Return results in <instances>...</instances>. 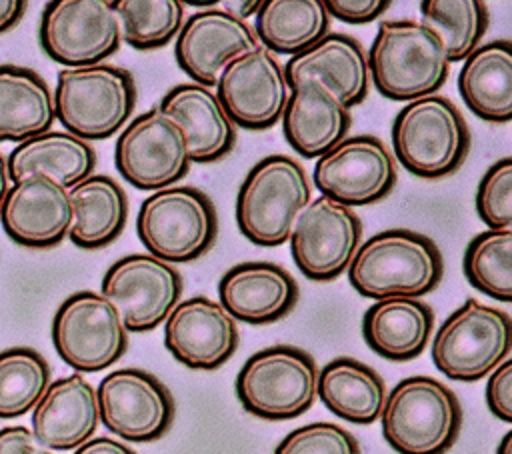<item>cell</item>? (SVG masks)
Segmentation results:
<instances>
[{"label":"cell","instance_id":"obj_31","mask_svg":"<svg viewBox=\"0 0 512 454\" xmlns=\"http://www.w3.org/2000/svg\"><path fill=\"white\" fill-rule=\"evenodd\" d=\"M54 96L32 68L0 64V140L24 142L54 124Z\"/></svg>","mask_w":512,"mask_h":454},{"label":"cell","instance_id":"obj_11","mask_svg":"<svg viewBox=\"0 0 512 454\" xmlns=\"http://www.w3.org/2000/svg\"><path fill=\"white\" fill-rule=\"evenodd\" d=\"M190 162L182 126L158 106L132 118L116 138V170L138 190L174 186L188 174Z\"/></svg>","mask_w":512,"mask_h":454},{"label":"cell","instance_id":"obj_45","mask_svg":"<svg viewBox=\"0 0 512 454\" xmlns=\"http://www.w3.org/2000/svg\"><path fill=\"white\" fill-rule=\"evenodd\" d=\"M10 188V176H8V160L6 156L0 152V208H2V202L6 198V192Z\"/></svg>","mask_w":512,"mask_h":454},{"label":"cell","instance_id":"obj_32","mask_svg":"<svg viewBox=\"0 0 512 454\" xmlns=\"http://www.w3.org/2000/svg\"><path fill=\"white\" fill-rule=\"evenodd\" d=\"M328 28L324 0H266L256 12L254 34L268 52L296 56L322 40Z\"/></svg>","mask_w":512,"mask_h":454},{"label":"cell","instance_id":"obj_8","mask_svg":"<svg viewBox=\"0 0 512 454\" xmlns=\"http://www.w3.org/2000/svg\"><path fill=\"white\" fill-rule=\"evenodd\" d=\"M314 358L296 346L276 344L254 352L236 376V396L246 412L264 420H290L314 404Z\"/></svg>","mask_w":512,"mask_h":454},{"label":"cell","instance_id":"obj_21","mask_svg":"<svg viewBox=\"0 0 512 454\" xmlns=\"http://www.w3.org/2000/svg\"><path fill=\"white\" fill-rule=\"evenodd\" d=\"M298 284L292 274L274 262H240L224 272L218 296L224 310L246 324H272L284 318L298 302Z\"/></svg>","mask_w":512,"mask_h":454},{"label":"cell","instance_id":"obj_2","mask_svg":"<svg viewBox=\"0 0 512 454\" xmlns=\"http://www.w3.org/2000/svg\"><path fill=\"white\" fill-rule=\"evenodd\" d=\"M366 56L376 90L396 102L436 94L450 74L440 34L418 20L380 22Z\"/></svg>","mask_w":512,"mask_h":454},{"label":"cell","instance_id":"obj_5","mask_svg":"<svg viewBox=\"0 0 512 454\" xmlns=\"http://www.w3.org/2000/svg\"><path fill=\"white\" fill-rule=\"evenodd\" d=\"M390 132L394 158L414 176L428 180L458 170L470 150V130L462 112L440 94L402 106Z\"/></svg>","mask_w":512,"mask_h":454},{"label":"cell","instance_id":"obj_20","mask_svg":"<svg viewBox=\"0 0 512 454\" xmlns=\"http://www.w3.org/2000/svg\"><path fill=\"white\" fill-rule=\"evenodd\" d=\"M72 218L68 188L42 174L12 182L0 208V224L8 238L38 250L60 244L70 232Z\"/></svg>","mask_w":512,"mask_h":454},{"label":"cell","instance_id":"obj_17","mask_svg":"<svg viewBox=\"0 0 512 454\" xmlns=\"http://www.w3.org/2000/svg\"><path fill=\"white\" fill-rule=\"evenodd\" d=\"M216 96L234 126L266 130L282 120L290 86L284 66L260 44L222 70Z\"/></svg>","mask_w":512,"mask_h":454},{"label":"cell","instance_id":"obj_7","mask_svg":"<svg viewBox=\"0 0 512 454\" xmlns=\"http://www.w3.org/2000/svg\"><path fill=\"white\" fill-rule=\"evenodd\" d=\"M136 232L148 254L168 264H184L212 248L218 216L200 188L174 184L142 200Z\"/></svg>","mask_w":512,"mask_h":454},{"label":"cell","instance_id":"obj_34","mask_svg":"<svg viewBox=\"0 0 512 454\" xmlns=\"http://www.w3.org/2000/svg\"><path fill=\"white\" fill-rule=\"evenodd\" d=\"M462 270L478 292L512 302V230L488 228L476 234L464 250Z\"/></svg>","mask_w":512,"mask_h":454},{"label":"cell","instance_id":"obj_13","mask_svg":"<svg viewBox=\"0 0 512 454\" xmlns=\"http://www.w3.org/2000/svg\"><path fill=\"white\" fill-rule=\"evenodd\" d=\"M102 294L116 306L126 330L148 332L166 322L182 296V274L152 254L118 258L102 276Z\"/></svg>","mask_w":512,"mask_h":454},{"label":"cell","instance_id":"obj_33","mask_svg":"<svg viewBox=\"0 0 512 454\" xmlns=\"http://www.w3.org/2000/svg\"><path fill=\"white\" fill-rule=\"evenodd\" d=\"M50 386L46 358L28 346L0 352V418L22 416L40 402Z\"/></svg>","mask_w":512,"mask_h":454},{"label":"cell","instance_id":"obj_10","mask_svg":"<svg viewBox=\"0 0 512 454\" xmlns=\"http://www.w3.org/2000/svg\"><path fill=\"white\" fill-rule=\"evenodd\" d=\"M58 356L76 372H100L128 350V330L116 306L94 290L64 298L52 320Z\"/></svg>","mask_w":512,"mask_h":454},{"label":"cell","instance_id":"obj_29","mask_svg":"<svg viewBox=\"0 0 512 454\" xmlns=\"http://www.w3.org/2000/svg\"><path fill=\"white\" fill-rule=\"evenodd\" d=\"M74 218L68 232L72 244L82 250H98L112 244L128 220V196L106 174H92L68 188Z\"/></svg>","mask_w":512,"mask_h":454},{"label":"cell","instance_id":"obj_3","mask_svg":"<svg viewBox=\"0 0 512 454\" xmlns=\"http://www.w3.org/2000/svg\"><path fill=\"white\" fill-rule=\"evenodd\" d=\"M384 440L398 454H446L462 428V406L452 388L432 376H408L386 396Z\"/></svg>","mask_w":512,"mask_h":454},{"label":"cell","instance_id":"obj_36","mask_svg":"<svg viewBox=\"0 0 512 454\" xmlns=\"http://www.w3.org/2000/svg\"><path fill=\"white\" fill-rule=\"evenodd\" d=\"M122 40L138 50L172 42L184 24V4L178 0H116Z\"/></svg>","mask_w":512,"mask_h":454},{"label":"cell","instance_id":"obj_19","mask_svg":"<svg viewBox=\"0 0 512 454\" xmlns=\"http://www.w3.org/2000/svg\"><path fill=\"white\" fill-rule=\"evenodd\" d=\"M236 320L208 296H192L176 304L164 322V344L188 368L216 370L238 348Z\"/></svg>","mask_w":512,"mask_h":454},{"label":"cell","instance_id":"obj_46","mask_svg":"<svg viewBox=\"0 0 512 454\" xmlns=\"http://www.w3.org/2000/svg\"><path fill=\"white\" fill-rule=\"evenodd\" d=\"M496 454H512V430H508V432L502 436V440L498 442Z\"/></svg>","mask_w":512,"mask_h":454},{"label":"cell","instance_id":"obj_42","mask_svg":"<svg viewBox=\"0 0 512 454\" xmlns=\"http://www.w3.org/2000/svg\"><path fill=\"white\" fill-rule=\"evenodd\" d=\"M74 454H136L128 444L110 436H92L88 442L78 446Z\"/></svg>","mask_w":512,"mask_h":454},{"label":"cell","instance_id":"obj_38","mask_svg":"<svg viewBox=\"0 0 512 454\" xmlns=\"http://www.w3.org/2000/svg\"><path fill=\"white\" fill-rule=\"evenodd\" d=\"M274 454H360V444L338 424L312 422L288 432Z\"/></svg>","mask_w":512,"mask_h":454},{"label":"cell","instance_id":"obj_30","mask_svg":"<svg viewBox=\"0 0 512 454\" xmlns=\"http://www.w3.org/2000/svg\"><path fill=\"white\" fill-rule=\"evenodd\" d=\"M316 392L332 414L352 424L376 422L388 396L382 376L350 356H338L318 370Z\"/></svg>","mask_w":512,"mask_h":454},{"label":"cell","instance_id":"obj_12","mask_svg":"<svg viewBox=\"0 0 512 454\" xmlns=\"http://www.w3.org/2000/svg\"><path fill=\"white\" fill-rule=\"evenodd\" d=\"M40 46L48 58L68 68L102 64L122 42L110 0H54L40 18Z\"/></svg>","mask_w":512,"mask_h":454},{"label":"cell","instance_id":"obj_15","mask_svg":"<svg viewBox=\"0 0 512 454\" xmlns=\"http://www.w3.org/2000/svg\"><path fill=\"white\" fill-rule=\"evenodd\" d=\"M100 422L128 442L162 438L174 420L170 390L142 368H120L106 374L98 388Z\"/></svg>","mask_w":512,"mask_h":454},{"label":"cell","instance_id":"obj_25","mask_svg":"<svg viewBox=\"0 0 512 454\" xmlns=\"http://www.w3.org/2000/svg\"><path fill=\"white\" fill-rule=\"evenodd\" d=\"M158 108L182 126L192 162L208 164L232 152L236 126L216 90L194 82L176 84L164 94Z\"/></svg>","mask_w":512,"mask_h":454},{"label":"cell","instance_id":"obj_39","mask_svg":"<svg viewBox=\"0 0 512 454\" xmlns=\"http://www.w3.org/2000/svg\"><path fill=\"white\" fill-rule=\"evenodd\" d=\"M486 404L496 418L512 424V358L504 360L488 376Z\"/></svg>","mask_w":512,"mask_h":454},{"label":"cell","instance_id":"obj_26","mask_svg":"<svg viewBox=\"0 0 512 454\" xmlns=\"http://www.w3.org/2000/svg\"><path fill=\"white\" fill-rule=\"evenodd\" d=\"M434 330V312L420 298L376 300L362 316V336L372 352L392 362L420 356Z\"/></svg>","mask_w":512,"mask_h":454},{"label":"cell","instance_id":"obj_16","mask_svg":"<svg viewBox=\"0 0 512 454\" xmlns=\"http://www.w3.org/2000/svg\"><path fill=\"white\" fill-rule=\"evenodd\" d=\"M358 214L326 196L310 200L290 234L298 270L314 282H330L348 270L360 248Z\"/></svg>","mask_w":512,"mask_h":454},{"label":"cell","instance_id":"obj_44","mask_svg":"<svg viewBox=\"0 0 512 454\" xmlns=\"http://www.w3.org/2000/svg\"><path fill=\"white\" fill-rule=\"evenodd\" d=\"M228 8V12L230 14H234L236 18H240V20H246L248 16H252V14H256L258 10H260V6H262V2H230V4H226Z\"/></svg>","mask_w":512,"mask_h":454},{"label":"cell","instance_id":"obj_4","mask_svg":"<svg viewBox=\"0 0 512 454\" xmlns=\"http://www.w3.org/2000/svg\"><path fill=\"white\" fill-rule=\"evenodd\" d=\"M310 200L312 190L302 164L286 154H270L248 170L238 188V228L258 246H280L290 240Z\"/></svg>","mask_w":512,"mask_h":454},{"label":"cell","instance_id":"obj_6","mask_svg":"<svg viewBox=\"0 0 512 454\" xmlns=\"http://www.w3.org/2000/svg\"><path fill=\"white\" fill-rule=\"evenodd\" d=\"M52 96L56 120L66 132L82 140H104L130 122L136 84L126 68L102 62L60 70Z\"/></svg>","mask_w":512,"mask_h":454},{"label":"cell","instance_id":"obj_23","mask_svg":"<svg viewBox=\"0 0 512 454\" xmlns=\"http://www.w3.org/2000/svg\"><path fill=\"white\" fill-rule=\"evenodd\" d=\"M98 424L96 390L80 372L50 382L32 410V432L48 450H76Z\"/></svg>","mask_w":512,"mask_h":454},{"label":"cell","instance_id":"obj_35","mask_svg":"<svg viewBox=\"0 0 512 454\" xmlns=\"http://www.w3.org/2000/svg\"><path fill=\"white\" fill-rule=\"evenodd\" d=\"M424 24L434 28L450 62L466 60L488 28V8L480 0H424L420 2Z\"/></svg>","mask_w":512,"mask_h":454},{"label":"cell","instance_id":"obj_24","mask_svg":"<svg viewBox=\"0 0 512 454\" xmlns=\"http://www.w3.org/2000/svg\"><path fill=\"white\" fill-rule=\"evenodd\" d=\"M350 124V108L318 80L292 88L282 114L284 138L304 158H320L332 150L346 138Z\"/></svg>","mask_w":512,"mask_h":454},{"label":"cell","instance_id":"obj_40","mask_svg":"<svg viewBox=\"0 0 512 454\" xmlns=\"http://www.w3.org/2000/svg\"><path fill=\"white\" fill-rule=\"evenodd\" d=\"M324 4L330 16L346 24H370L390 8L388 0H326Z\"/></svg>","mask_w":512,"mask_h":454},{"label":"cell","instance_id":"obj_9","mask_svg":"<svg viewBox=\"0 0 512 454\" xmlns=\"http://www.w3.org/2000/svg\"><path fill=\"white\" fill-rule=\"evenodd\" d=\"M512 350V318L500 308L468 298L432 340L434 366L452 380L476 382L492 374Z\"/></svg>","mask_w":512,"mask_h":454},{"label":"cell","instance_id":"obj_27","mask_svg":"<svg viewBox=\"0 0 512 454\" xmlns=\"http://www.w3.org/2000/svg\"><path fill=\"white\" fill-rule=\"evenodd\" d=\"M6 160L12 182L42 174L64 188H72L92 176L98 162L92 144L66 130H46L18 142Z\"/></svg>","mask_w":512,"mask_h":454},{"label":"cell","instance_id":"obj_14","mask_svg":"<svg viewBox=\"0 0 512 454\" xmlns=\"http://www.w3.org/2000/svg\"><path fill=\"white\" fill-rule=\"evenodd\" d=\"M322 196L344 206H368L386 198L396 184V160L372 134L346 136L322 154L312 172Z\"/></svg>","mask_w":512,"mask_h":454},{"label":"cell","instance_id":"obj_41","mask_svg":"<svg viewBox=\"0 0 512 454\" xmlns=\"http://www.w3.org/2000/svg\"><path fill=\"white\" fill-rule=\"evenodd\" d=\"M0 454H52L30 428L6 426L0 430Z\"/></svg>","mask_w":512,"mask_h":454},{"label":"cell","instance_id":"obj_1","mask_svg":"<svg viewBox=\"0 0 512 454\" xmlns=\"http://www.w3.org/2000/svg\"><path fill=\"white\" fill-rule=\"evenodd\" d=\"M444 274L440 248L426 234L390 228L372 234L356 250L348 266V282L364 298L408 296L432 292Z\"/></svg>","mask_w":512,"mask_h":454},{"label":"cell","instance_id":"obj_22","mask_svg":"<svg viewBox=\"0 0 512 454\" xmlns=\"http://www.w3.org/2000/svg\"><path fill=\"white\" fill-rule=\"evenodd\" d=\"M284 74L290 90L306 80L322 82L346 108L364 102L370 90L368 56L362 44L340 32H328L304 52L290 56Z\"/></svg>","mask_w":512,"mask_h":454},{"label":"cell","instance_id":"obj_43","mask_svg":"<svg viewBox=\"0 0 512 454\" xmlns=\"http://www.w3.org/2000/svg\"><path fill=\"white\" fill-rule=\"evenodd\" d=\"M28 4L24 0H0V34L14 28L24 12H26Z\"/></svg>","mask_w":512,"mask_h":454},{"label":"cell","instance_id":"obj_37","mask_svg":"<svg viewBox=\"0 0 512 454\" xmlns=\"http://www.w3.org/2000/svg\"><path fill=\"white\" fill-rule=\"evenodd\" d=\"M476 212L494 230H512V156L496 160L476 188Z\"/></svg>","mask_w":512,"mask_h":454},{"label":"cell","instance_id":"obj_18","mask_svg":"<svg viewBox=\"0 0 512 454\" xmlns=\"http://www.w3.org/2000/svg\"><path fill=\"white\" fill-rule=\"evenodd\" d=\"M254 28L216 4L188 16L176 36L174 56L194 84L214 88L222 70L258 48Z\"/></svg>","mask_w":512,"mask_h":454},{"label":"cell","instance_id":"obj_28","mask_svg":"<svg viewBox=\"0 0 512 454\" xmlns=\"http://www.w3.org/2000/svg\"><path fill=\"white\" fill-rule=\"evenodd\" d=\"M458 90L466 106L482 120H512V42L480 44L462 64Z\"/></svg>","mask_w":512,"mask_h":454}]
</instances>
